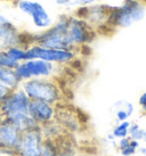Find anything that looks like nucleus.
I'll return each mask as SVG.
<instances>
[{
    "label": "nucleus",
    "mask_w": 146,
    "mask_h": 156,
    "mask_svg": "<svg viewBox=\"0 0 146 156\" xmlns=\"http://www.w3.org/2000/svg\"><path fill=\"white\" fill-rule=\"evenodd\" d=\"M30 101L31 99L21 87L13 89L0 103V117L10 122L22 132L40 126L29 115Z\"/></svg>",
    "instance_id": "1"
},
{
    "label": "nucleus",
    "mask_w": 146,
    "mask_h": 156,
    "mask_svg": "<svg viewBox=\"0 0 146 156\" xmlns=\"http://www.w3.org/2000/svg\"><path fill=\"white\" fill-rule=\"evenodd\" d=\"M20 87L31 100H41L58 105L63 99V91L58 82L53 78H35L22 81Z\"/></svg>",
    "instance_id": "2"
},
{
    "label": "nucleus",
    "mask_w": 146,
    "mask_h": 156,
    "mask_svg": "<svg viewBox=\"0 0 146 156\" xmlns=\"http://www.w3.org/2000/svg\"><path fill=\"white\" fill-rule=\"evenodd\" d=\"M66 18L68 15H60L48 29L40 31L39 33H33V34L31 33L32 44L52 49H64V50L77 51V49L71 44L68 38Z\"/></svg>",
    "instance_id": "3"
},
{
    "label": "nucleus",
    "mask_w": 146,
    "mask_h": 156,
    "mask_svg": "<svg viewBox=\"0 0 146 156\" xmlns=\"http://www.w3.org/2000/svg\"><path fill=\"white\" fill-rule=\"evenodd\" d=\"M146 13V5L135 0H125V2L114 7L112 6L110 17H108V29H125L135 23L142 21Z\"/></svg>",
    "instance_id": "4"
},
{
    "label": "nucleus",
    "mask_w": 146,
    "mask_h": 156,
    "mask_svg": "<svg viewBox=\"0 0 146 156\" xmlns=\"http://www.w3.org/2000/svg\"><path fill=\"white\" fill-rule=\"evenodd\" d=\"M60 65L53 64L42 59H26L21 62L15 69V73L20 81H25L35 78L55 79L60 72Z\"/></svg>",
    "instance_id": "5"
},
{
    "label": "nucleus",
    "mask_w": 146,
    "mask_h": 156,
    "mask_svg": "<svg viewBox=\"0 0 146 156\" xmlns=\"http://www.w3.org/2000/svg\"><path fill=\"white\" fill-rule=\"evenodd\" d=\"M30 44H32L31 33H26L18 29L7 15L0 13V49H7L13 46H23L26 48Z\"/></svg>",
    "instance_id": "6"
},
{
    "label": "nucleus",
    "mask_w": 146,
    "mask_h": 156,
    "mask_svg": "<svg viewBox=\"0 0 146 156\" xmlns=\"http://www.w3.org/2000/svg\"><path fill=\"white\" fill-rule=\"evenodd\" d=\"M75 58H77V51L74 50L52 49L35 44L26 47V59H42L53 64L64 66L71 64Z\"/></svg>",
    "instance_id": "7"
},
{
    "label": "nucleus",
    "mask_w": 146,
    "mask_h": 156,
    "mask_svg": "<svg viewBox=\"0 0 146 156\" xmlns=\"http://www.w3.org/2000/svg\"><path fill=\"white\" fill-rule=\"evenodd\" d=\"M13 4L22 14L30 17L33 26L38 30H46L54 23L46 7L37 0H14Z\"/></svg>",
    "instance_id": "8"
},
{
    "label": "nucleus",
    "mask_w": 146,
    "mask_h": 156,
    "mask_svg": "<svg viewBox=\"0 0 146 156\" xmlns=\"http://www.w3.org/2000/svg\"><path fill=\"white\" fill-rule=\"evenodd\" d=\"M111 9L112 6L108 5H90L79 7L74 15L82 18L91 29H94L97 32L99 29L108 27Z\"/></svg>",
    "instance_id": "9"
},
{
    "label": "nucleus",
    "mask_w": 146,
    "mask_h": 156,
    "mask_svg": "<svg viewBox=\"0 0 146 156\" xmlns=\"http://www.w3.org/2000/svg\"><path fill=\"white\" fill-rule=\"evenodd\" d=\"M43 133L41 126H37L22 132L21 139L16 148L18 156H40L43 143Z\"/></svg>",
    "instance_id": "10"
},
{
    "label": "nucleus",
    "mask_w": 146,
    "mask_h": 156,
    "mask_svg": "<svg viewBox=\"0 0 146 156\" xmlns=\"http://www.w3.org/2000/svg\"><path fill=\"white\" fill-rule=\"evenodd\" d=\"M29 115H30L40 126L55 121L57 117L56 105L49 104L41 100H31L29 105Z\"/></svg>",
    "instance_id": "11"
},
{
    "label": "nucleus",
    "mask_w": 146,
    "mask_h": 156,
    "mask_svg": "<svg viewBox=\"0 0 146 156\" xmlns=\"http://www.w3.org/2000/svg\"><path fill=\"white\" fill-rule=\"evenodd\" d=\"M22 136V131L10 122L0 117V147L16 149Z\"/></svg>",
    "instance_id": "12"
},
{
    "label": "nucleus",
    "mask_w": 146,
    "mask_h": 156,
    "mask_svg": "<svg viewBox=\"0 0 146 156\" xmlns=\"http://www.w3.org/2000/svg\"><path fill=\"white\" fill-rule=\"evenodd\" d=\"M58 152H60V148L55 139H43L40 156H58Z\"/></svg>",
    "instance_id": "13"
},
{
    "label": "nucleus",
    "mask_w": 146,
    "mask_h": 156,
    "mask_svg": "<svg viewBox=\"0 0 146 156\" xmlns=\"http://www.w3.org/2000/svg\"><path fill=\"white\" fill-rule=\"evenodd\" d=\"M41 130H42L43 137L45 138H49V139H55L57 140L58 136L60 134V130L62 128L58 123H56L55 121L50 122V123H47L45 126H41Z\"/></svg>",
    "instance_id": "14"
},
{
    "label": "nucleus",
    "mask_w": 146,
    "mask_h": 156,
    "mask_svg": "<svg viewBox=\"0 0 146 156\" xmlns=\"http://www.w3.org/2000/svg\"><path fill=\"white\" fill-rule=\"evenodd\" d=\"M6 51L9 56L13 58L14 61H16L17 63L25 61L26 59V48L23 46H13L6 49Z\"/></svg>",
    "instance_id": "15"
},
{
    "label": "nucleus",
    "mask_w": 146,
    "mask_h": 156,
    "mask_svg": "<svg viewBox=\"0 0 146 156\" xmlns=\"http://www.w3.org/2000/svg\"><path fill=\"white\" fill-rule=\"evenodd\" d=\"M20 63L14 61L12 57L9 56L6 49H0V67L2 69H15Z\"/></svg>",
    "instance_id": "16"
},
{
    "label": "nucleus",
    "mask_w": 146,
    "mask_h": 156,
    "mask_svg": "<svg viewBox=\"0 0 146 156\" xmlns=\"http://www.w3.org/2000/svg\"><path fill=\"white\" fill-rule=\"evenodd\" d=\"M130 122L128 120H126V121H122L120 122L118 126L113 129V132L112 134L114 136V138H125L128 136V130H129V126H130Z\"/></svg>",
    "instance_id": "17"
},
{
    "label": "nucleus",
    "mask_w": 146,
    "mask_h": 156,
    "mask_svg": "<svg viewBox=\"0 0 146 156\" xmlns=\"http://www.w3.org/2000/svg\"><path fill=\"white\" fill-rule=\"evenodd\" d=\"M130 139H133V140H144L146 141V130H143L141 128H138L137 130L133 131V132H130L128 134Z\"/></svg>",
    "instance_id": "18"
},
{
    "label": "nucleus",
    "mask_w": 146,
    "mask_h": 156,
    "mask_svg": "<svg viewBox=\"0 0 146 156\" xmlns=\"http://www.w3.org/2000/svg\"><path fill=\"white\" fill-rule=\"evenodd\" d=\"M10 91H12L10 88H8L6 84L0 82V103H1V101H2V100H4L5 98L9 95V92H10Z\"/></svg>",
    "instance_id": "19"
},
{
    "label": "nucleus",
    "mask_w": 146,
    "mask_h": 156,
    "mask_svg": "<svg viewBox=\"0 0 146 156\" xmlns=\"http://www.w3.org/2000/svg\"><path fill=\"white\" fill-rule=\"evenodd\" d=\"M60 152H58V156H77L71 147H64L62 148L60 146H58Z\"/></svg>",
    "instance_id": "20"
},
{
    "label": "nucleus",
    "mask_w": 146,
    "mask_h": 156,
    "mask_svg": "<svg viewBox=\"0 0 146 156\" xmlns=\"http://www.w3.org/2000/svg\"><path fill=\"white\" fill-rule=\"evenodd\" d=\"M97 0H72V6H80V7H83V6H90V5H94Z\"/></svg>",
    "instance_id": "21"
},
{
    "label": "nucleus",
    "mask_w": 146,
    "mask_h": 156,
    "mask_svg": "<svg viewBox=\"0 0 146 156\" xmlns=\"http://www.w3.org/2000/svg\"><path fill=\"white\" fill-rule=\"evenodd\" d=\"M128 113L126 112V109H119L118 112H116V120L119 122H122V121H126V120H128Z\"/></svg>",
    "instance_id": "22"
},
{
    "label": "nucleus",
    "mask_w": 146,
    "mask_h": 156,
    "mask_svg": "<svg viewBox=\"0 0 146 156\" xmlns=\"http://www.w3.org/2000/svg\"><path fill=\"white\" fill-rule=\"evenodd\" d=\"M135 153H136V148L133 147V146H130V145H129L128 147L121 149V154L123 156H131V155H133Z\"/></svg>",
    "instance_id": "23"
},
{
    "label": "nucleus",
    "mask_w": 146,
    "mask_h": 156,
    "mask_svg": "<svg viewBox=\"0 0 146 156\" xmlns=\"http://www.w3.org/2000/svg\"><path fill=\"white\" fill-rule=\"evenodd\" d=\"M130 137L129 136H127V137H125V138H120V141H119V148L121 149H123V148L128 147L129 145H130Z\"/></svg>",
    "instance_id": "24"
},
{
    "label": "nucleus",
    "mask_w": 146,
    "mask_h": 156,
    "mask_svg": "<svg viewBox=\"0 0 146 156\" xmlns=\"http://www.w3.org/2000/svg\"><path fill=\"white\" fill-rule=\"evenodd\" d=\"M57 6H72V0H55Z\"/></svg>",
    "instance_id": "25"
},
{
    "label": "nucleus",
    "mask_w": 146,
    "mask_h": 156,
    "mask_svg": "<svg viewBox=\"0 0 146 156\" xmlns=\"http://www.w3.org/2000/svg\"><path fill=\"white\" fill-rule=\"evenodd\" d=\"M133 111H135V107H133V105L131 103H127L126 104V112L128 113L129 116H131L133 115Z\"/></svg>",
    "instance_id": "26"
},
{
    "label": "nucleus",
    "mask_w": 146,
    "mask_h": 156,
    "mask_svg": "<svg viewBox=\"0 0 146 156\" xmlns=\"http://www.w3.org/2000/svg\"><path fill=\"white\" fill-rule=\"evenodd\" d=\"M138 103H139V105L141 106H144V105L146 104V92H144L141 97H139V99H138Z\"/></svg>",
    "instance_id": "27"
},
{
    "label": "nucleus",
    "mask_w": 146,
    "mask_h": 156,
    "mask_svg": "<svg viewBox=\"0 0 146 156\" xmlns=\"http://www.w3.org/2000/svg\"><path fill=\"white\" fill-rule=\"evenodd\" d=\"M130 146H133V147H135L136 149H137V148L139 147L138 140H133V139H131V140H130Z\"/></svg>",
    "instance_id": "28"
},
{
    "label": "nucleus",
    "mask_w": 146,
    "mask_h": 156,
    "mask_svg": "<svg viewBox=\"0 0 146 156\" xmlns=\"http://www.w3.org/2000/svg\"><path fill=\"white\" fill-rule=\"evenodd\" d=\"M141 153H142L144 156H146V147H143L142 149H141Z\"/></svg>",
    "instance_id": "29"
},
{
    "label": "nucleus",
    "mask_w": 146,
    "mask_h": 156,
    "mask_svg": "<svg viewBox=\"0 0 146 156\" xmlns=\"http://www.w3.org/2000/svg\"><path fill=\"white\" fill-rule=\"evenodd\" d=\"M135 1H138V2H142V4L146 5V0H135Z\"/></svg>",
    "instance_id": "30"
},
{
    "label": "nucleus",
    "mask_w": 146,
    "mask_h": 156,
    "mask_svg": "<svg viewBox=\"0 0 146 156\" xmlns=\"http://www.w3.org/2000/svg\"><path fill=\"white\" fill-rule=\"evenodd\" d=\"M108 139L113 140V139H115V138H114V136H113V134H108Z\"/></svg>",
    "instance_id": "31"
},
{
    "label": "nucleus",
    "mask_w": 146,
    "mask_h": 156,
    "mask_svg": "<svg viewBox=\"0 0 146 156\" xmlns=\"http://www.w3.org/2000/svg\"><path fill=\"white\" fill-rule=\"evenodd\" d=\"M142 108H143V111H144V112L146 113V104L144 105V106H142Z\"/></svg>",
    "instance_id": "32"
},
{
    "label": "nucleus",
    "mask_w": 146,
    "mask_h": 156,
    "mask_svg": "<svg viewBox=\"0 0 146 156\" xmlns=\"http://www.w3.org/2000/svg\"><path fill=\"white\" fill-rule=\"evenodd\" d=\"M1 1H12V2H13L14 0H0V2H1Z\"/></svg>",
    "instance_id": "33"
},
{
    "label": "nucleus",
    "mask_w": 146,
    "mask_h": 156,
    "mask_svg": "<svg viewBox=\"0 0 146 156\" xmlns=\"http://www.w3.org/2000/svg\"><path fill=\"white\" fill-rule=\"evenodd\" d=\"M17 156H18V155H17Z\"/></svg>",
    "instance_id": "34"
}]
</instances>
